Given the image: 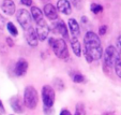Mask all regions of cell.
<instances>
[{
    "mask_svg": "<svg viewBox=\"0 0 121 115\" xmlns=\"http://www.w3.org/2000/svg\"><path fill=\"white\" fill-rule=\"evenodd\" d=\"M38 102H39V95H38L37 89L31 85L26 86L25 90H24V104H25V106L30 110H33L37 108Z\"/></svg>",
    "mask_w": 121,
    "mask_h": 115,
    "instance_id": "3",
    "label": "cell"
},
{
    "mask_svg": "<svg viewBox=\"0 0 121 115\" xmlns=\"http://www.w3.org/2000/svg\"><path fill=\"white\" fill-rule=\"evenodd\" d=\"M5 42H7V44L10 46V47H13V46H14V41H13V39H12V38L8 37L7 39H5Z\"/></svg>",
    "mask_w": 121,
    "mask_h": 115,
    "instance_id": "27",
    "label": "cell"
},
{
    "mask_svg": "<svg viewBox=\"0 0 121 115\" xmlns=\"http://www.w3.org/2000/svg\"><path fill=\"white\" fill-rule=\"evenodd\" d=\"M1 10L7 15H9V16L13 15L16 11L15 3L13 2V0H3L2 3H1Z\"/></svg>",
    "mask_w": 121,
    "mask_h": 115,
    "instance_id": "13",
    "label": "cell"
},
{
    "mask_svg": "<svg viewBox=\"0 0 121 115\" xmlns=\"http://www.w3.org/2000/svg\"><path fill=\"white\" fill-rule=\"evenodd\" d=\"M44 113L45 115H54V109L53 108H47V106H44Z\"/></svg>",
    "mask_w": 121,
    "mask_h": 115,
    "instance_id": "25",
    "label": "cell"
},
{
    "mask_svg": "<svg viewBox=\"0 0 121 115\" xmlns=\"http://www.w3.org/2000/svg\"><path fill=\"white\" fill-rule=\"evenodd\" d=\"M71 46H72V50H73L74 54H75L77 57H79L82 55V45H80L79 41L76 37H73L71 39Z\"/></svg>",
    "mask_w": 121,
    "mask_h": 115,
    "instance_id": "16",
    "label": "cell"
},
{
    "mask_svg": "<svg viewBox=\"0 0 121 115\" xmlns=\"http://www.w3.org/2000/svg\"><path fill=\"white\" fill-rule=\"evenodd\" d=\"M119 51L114 45H108L106 47L105 52L103 54V66L106 70L112 69L115 66V61L117 59Z\"/></svg>",
    "mask_w": 121,
    "mask_h": 115,
    "instance_id": "4",
    "label": "cell"
},
{
    "mask_svg": "<svg viewBox=\"0 0 121 115\" xmlns=\"http://www.w3.org/2000/svg\"><path fill=\"white\" fill-rule=\"evenodd\" d=\"M28 70V61L24 58H19L14 67V73L17 76H23Z\"/></svg>",
    "mask_w": 121,
    "mask_h": 115,
    "instance_id": "10",
    "label": "cell"
},
{
    "mask_svg": "<svg viewBox=\"0 0 121 115\" xmlns=\"http://www.w3.org/2000/svg\"><path fill=\"white\" fill-rule=\"evenodd\" d=\"M85 80H86L85 76L82 73H79V72H75V73L72 74V81H73L74 83H77V84L84 83Z\"/></svg>",
    "mask_w": 121,
    "mask_h": 115,
    "instance_id": "19",
    "label": "cell"
},
{
    "mask_svg": "<svg viewBox=\"0 0 121 115\" xmlns=\"http://www.w3.org/2000/svg\"><path fill=\"white\" fill-rule=\"evenodd\" d=\"M104 115H114V114H112V113H105Z\"/></svg>",
    "mask_w": 121,
    "mask_h": 115,
    "instance_id": "33",
    "label": "cell"
},
{
    "mask_svg": "<svg viewBox=\"0 0 121 115\" xmlns=\"http://www.w3.org/2000/svg\"><path fill=\"white\" fill-rule=\"evenodd\" d=\"M82 112H84V110H82V104H78V106H76L75 115H82Z\"/></svg>",
    "mask_w": 121,
    "mask_h": 115,
    "instance_id": "26",
    "label": "cell"
},
{
    "mask_svg": "<svg viewBox=\"0 0 121 115\" xmlns=\"http://www.w3.org/2000/svg\"><path fill=\"white\" fill-rule=\"evenodd\" d=\"M115 72H116L117 76L121 78V52L118 53V56H117V59L115 61Z\"/></svg>",
    "mask_w": 121,
    "mask_h": 115,
    "instance_id": "18",
    "label": "cell"
},
{
    "mask_svg": "<svg viewBox=\"0 0 121 115\" xmlns=\"http://www.w3.org/2000/svg\"><path fill=\"white\" fill-rule=\"evenodd\" d=\"M21 2L26 7H32V0H21Z\"/></svg>",
    "mask_w": 121,
    "mask_h": 115,
    "instance_id": "28",
    "label": "cell"
},
{
    "mask_svg": "<svg viewBox=\"0 0 121 115\" xmlns=\"http://www.w3.org/2000/svg\"><path fill=\"white\" fill-rule=\"evenodd\" d=\"M7 19L4 18V16H2L1 14H0V30H3L4 29V27L7 26Z\"/></svg>",
    "mask_w": 121,
    "mask_h": 115,
    "instance_id": "22",
    "label": "cell"
},
{
    "mask_svg": "<svg viewBox=\"0 0 121 115\" xmlns=\"http://www.w3.org/2000/svg\"><path fill=\"white\" fill-rule=\"evenodd\" d=\"M7 28H8V31H9L13 37H16V36L18 35V30H17L16 26L14 25L12 22H9V23L7 24Z\"/></svg>",
    "mask_w": 121,
    "mask_h": 115,
    "instance_id": "20",
    "label": "cell"
},
{
    "mask_svg": "<svg viewBox=\"0 0 121 115\" xmlns=\"http://www.w3.org/2000/svg\"><path fill=\"white\" fill-rule=\"evenodd\" d=\"M82 22L84 24H86V23L88 22V18L86 17V16H82Z\"/></svg>",
    "mask_w": 121,
    "mask_h": 115,
    "instance_id": "32",
    "label": "cell"
},
{
    "mask_svg": "<svg viewBox=\"0 0 121 115\" xmlns=\"http://www.w3.org/2000/svg\"><path fill=\"white\" fill-rule=\"evenodd\" d=\"M71 2L76 9H80L82 8V0H71Z\"/></svg>",
    "mask_w": 121,
    "mask_h": 115,
    "instance_id": "24",
    "label": "cell"
},
{
    "mask_svg": "<svg viewBox=\"0 0 121 115\" xmlns=\"http://www.w3.org/2000/svg\"><path fill=\"white\" fill-rule=\"evenodd\" d=\"M42 1H44V2H47V1H49V0H42Z\"/></svg>",
    "mask_w": 121,
    "mask_h": 115,
    "instance_id": "34",
    "label": "cell"
},
{
    "mask_svg": "<svg viewBox=\"0 0 121 115\" xmlns=\"http://www.w3.org/2000/svg\"><path fill=\"white\" fill-rule=\"evenodd\" d=\"M50 47L53 48V52L58 58L65 59L69 57V50L64 39H56V38H49L48 39Z\"/></svg>",
    "mask_w": 121,
    "mask_h": 115,
    "instance_id": "2",
    "label": "cell"
},
{
    "mask_svg": "<svg viewBox=\"0 0 121 115\" xmlns=\"http://www.w3.org/2000/svg\"><path fill=\"white\" fill-rule=\"evenodd\" d=\"M60 115H72L71 114V112L69 110H66V109H63V110L60 112Z\"/></svg>",
    "mask_w": 121,
    "mask_h": 115,
    "instance_id": "31",
    "label": "cell"
},
{
    "mask_svg": "<svg viewBox=\"0 0 121 115\" xmlns=\"http://www.w3.org/2000/svg\"><path fill=\"white\" fill-rule=\"evenodd\" d=\"M30 13H31L32 19H33L35 23H38V22H40V21H42V19H44V18H43V12H42L38 7H31Z\"/></svg>",
    "mask_w": 121,
    "mask_h": 115,
    "instance_id": "17",
    "label": "cell"
},
{
    "mask_svg": "<svg viewBox=\"0 0 121 115\" xmlns=\"http://www.w3.org/2000/svg\"><path fill=\"white\" fill-rule=\"evenodd\" d=\"M106 31H107V26L106 25H103L99 28V35L100 36H104L106 33Z\"/></svg>",
    "mask_w": 121,
    "mask_h": 115,
    "instance_id": "23",
    "label": "cell"
},
{
    "mask_svg": "<svg viewBox=\"0 0 121 115\" xmlns=\"http://www.w3.org/2000/svg\"><path fill=\"white\" fill-rule=\"evenodd\" d=\"M90 11L93 14H99L103 11V7L101 5H99V3H91V5H90Z\"/></svg>",
    "mask_w": 121,
    "mask_h": 115,
    "instance_id": "21",
    "label": "cell"
},
{
    "mask_svg": "<svg viewBox=\"0 0 121 115\" xmlns=\"http://www.w3.org/2000/svg\"><path fill=\"white\" fill-rule=\"evenodd\" d=\"M52 30H54V32H56V33H59L64 39H68L69 38L68 27L65 26V24H64V22L62 21V19H59V21H57L56 23H54Z\"/></svg>",
    "mask_w": 121,
    "mask_h": 115,
    "instance_id": "9",
    "label": "cell"
},
{
    "mask_svg": "<svg viewBox=\"0 0 121 115\" xmlns=\"http://www.w3.org/2000/svg\"><path fill=\"white\" fill-rule=\"evenodd\" d=\"M44 14L50 21H56L58 19V12L57 9L54 7L52 3H46L44 5Z\"/></svg>",
    "mask_w": 121,
    "mask_h": 115,
    "instance_id": "12",
    "label": "cell"
},
{
    "mask_svg": "<svg viewBox=\"0 0 121 115\" xmlns=\"http://www.w3.org/2000/svg\"><path fill=\"white\" fill-rule=\"evenodd\" d=\"M68 24H69V29L71 31L72 36L78 38V36L80 35V28H79V25H78L77 21H76L75 18H70Z\"/></svg>",
    "mask_w": 121,
    "mask_h": 115,
    "instance_id": "15",
    "label": "cell"
},
{
    "mask_svg": "<svg viewBox=\"0 0 121 115\" xmlns=\"http://www.w3.org/2000/svg\"><path fill=\"white\" fill-rule=\"evenodd\" d=\"M35 25H37L35 30H37L39 40L40 41H45V40L47 39L48 35H49V31H50L49 26L47 25V23H46L44 19H42V21L35 23Z\"/></svg>",
    "mask_w": 121,
    "mask_h": 115,
    "instance_id": "7",
    "label": "cell"
},
{
    "mask_svg": "<svg viewBox=\"0 0 121 115\" xmlns=\"http://www.w3.org/2000/svg\"><path fill=\"white\" fill-rule=\"evenodd\" d=\"M84 55L87 62L99 60L103 57V48L101 45V40L93 31H87L84 38Z\"/></svg>",
    "mask_w": 121,
    "mask_h": 115,
    "instance_id": "1",
    "label": "cell"
},
{
    "mask_svg": "<svg viewBox=\"0 0 121 115\" xmlns=\"http://www.w3.org/2000/svg\"><path fill=\"white\" fill-rule=\"evenodd\" d=\"M57 10L64 15H70L72 13V5L69 0H58Z\"/></svg>",
    "mask_w": 121,
    "mask_h": 115,
    "instance_id": "11",
    "label": "cell"
},
{
    "mask_svg": "<svg viewBox=\"0 0 121 115\" xmlns=\"http://www.w3.org/2000/svg\"><path fill=\"white\" fill-rule=\"evenodd\" d=\"M25 37H26V40H27V43L30 46H37L40 41L37 33V30H35V28L33 26L30 27L29 29L25 30Z\"/></svg>",
    "mask_w": 121,
    "mask_h": 115,
    "instance_id": "8",
    "label": "cell"
},
{
    "mask_svg": "<svg viewBox=\"0 0 121 115\" xmlns=\"http://www.w3.org/2000/svg\"><path fill=\"white\" fill-rule=\"evenodd\" d=\"M4 113H5V109H4V106H3L2 101L0 100V115H3Z\"/></svg>",
    "mask_w": 121,
    "mask_h": 115,
    "instance_id": "29",
    "label": "cell"
},
{
    "mask_svg": "<svg viewBox=\"0 0 121 115\" xmlns=\"http://www.w3.org/2000/svg\"><path fill=\"white\" fill-rule=\"evenodd\" d=\"M10 103H11V106L14 112H16V113L24 112V106H23V102H22L19 97H17V96L12 97L11 100H10Z\"/></svg>",
    "mask_w": 121,
    "mask_h": 115,
    "instance_id": "14",
    "label": "cell"
},
{
    "mask_svg": "<svg viewBox=\"0 0 121 115\" xmlns=\"http://www.w3.org/2000/svg\"><path fill=\"white\" fill-rule=\"evenodd\" d=\"M56 99V94L54 88L50 85H44L42 87V100H43L44 106L53 108Z\"/></svg>",
    "mask_w": 121,
    "mask_h": 115,
    "instance_id": "6",
    "label": "cell"
},
{
    "mask_svg": "<svg viewBox=\"0 0 121 115\" xmlns=\"http://www.w3.org/2000/svg\"><path fill=\"white\" fill-rule=\"evenodd\" d=\"M16 19L19 23V25L22 26V28L24 29V31L27 29H29L30 27H32V16L31 13L28 12L26 9H19L16 14Z\"/></svg>",
    "mask_w": 121,
    "mask_h": 115,
    "instance_id": "5",
    "label": "cell"
},
{
    "mask_svg": "<svg viewBox=\"0 0 121 115\" xmlns=\"http://www.w3.org/2000/svg\"><path fill=\"white\" fill-rule=\"evenodd\" d=\"M117 46H118L119 52H121V36L117 38Z\"/></svg>",
    "mask_w": 121,
    "mask_h": 115,
    "instance_id": "30",
    "label": "cell"
}]
</instances>
